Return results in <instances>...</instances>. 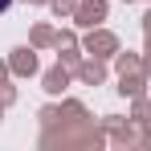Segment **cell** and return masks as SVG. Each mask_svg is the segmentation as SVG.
<instances>
[{"label": "cell", "mask_w": 151, "mask_h": 151, "mask_svg": "<svg viewBox=\"0 0 151 151\" xmlns=\"http://www.w3.org/2000/svg\"><path fill=\"white\" fill-rule=\"evenodd\" d=\"M8 8H12V0H0V12H8Z\"/></svg>", "instance_id": "6da1fadb"}]
</instances>
